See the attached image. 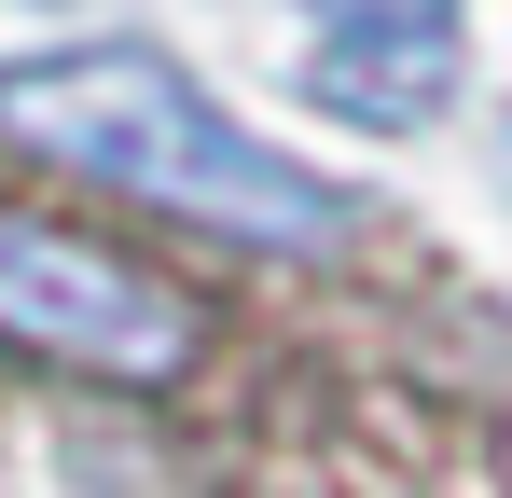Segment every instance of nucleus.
<instances>
[{
    "label": "nucleus",
    "instance_id": "f257e3e1",
    "mask_svg": "<svg viewBox=\"0 0 512 498\" xmlns=\"http://www.w3.org/2000/svg\"><path fill=\"white\" fill-rule=\"evenodd\" d=\"M0 125L28 153L84 166L139 208H180V222H222V236H263V249H333L346 236V194L319 166L263 153L250 125L208 111V83L167 70L153 42H84V56H42V70L0 83Z\"/></svg>",
    "mask_w": 512,
    "mask_h": 498
},
{
    "label": "nucleus",
    "instance_id": "f03ea898",
    "mask_svg": "<svg viewBox=\"0 0 512 498\" xmlns=\"http://www.w3.org/2000/svg\"><path fill=\"white\" fill-rule=\"evenodd\" d=\"M0 332L56 346V360H97V374H180V291L125 277L111 249L56 236L28 208H0Z\"/></svg>",
    "mask_w": 512,
    "mask_h": 498
},
{
    "label": "nucleus",
    "instance_id": "7ed1b4c3",
    "mask_svg": "<svg viewBox=\"0 0 512 498\" xmlns=\"http://www.w3.org/2000/svg\"><path fill=\"white\" fill-rule=\"evenodd\" d=\"M333 42H319V97L360 111V125H429L443 83H457V42H443V0H319Z\"/></svg>",
    "mask_w": 512,
    "mask_h": 498
}]
</instances>
